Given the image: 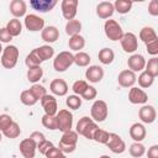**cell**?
I'll list each match as a JSON object with an SVG mask.
<instances>
[{
  "mask_svg": "<svg viewBox=\"0 0 158 158\" xmlns=\"http://www.w3.org/2000/svg\"><path fill=\"white\" fill-rule=\"evenodd\" d=\"M99 128V126L96 125V122L93 121L91 117L88 116H83L81 118H79L78 123H77V128L75 132L80 136H84L88 139H93L95 131Z\"/></svg>",
  "mask_w": 158,
  "mask_h": 158,
  "instance_id": "obj_1",
  "label": "cell"
},
{
  "mask_svg": "<svg viewBox=\"0 0 158 158\" xmlns=\"http://www.w3.org/2000/svg\"><path fill=\"white\" fill-rule=\"evenodd\" d=\"M19 48L14 44H7L1 53V65L5 69H12L16 67L17 60H19Z\"/></svg>",
  "mask_w": 158,
  "mask_h": 158,
  "instance_id": "obj_2",
  "label": "cell"
},
{
  "mask_svg": "<svg viewBox=\"0 0 158 158\" xmlns=\"http://www.w3.org/2000/svg\"><path fill=\"white\" fill-rule=\"evenodd\" d=\"M78 133L73 130L67 131L62 135L60 139H59V146L58 148L65 154V153H72L75 151L77 144H78Z\"/></svg>",
  "mask_w": 158,
  "mask_h": 158,
  "instance_id": "obj_3",
  "label": "cell"
},
{
  "mask_svg": "<svg viewBox=\"0 0 158 158\" xmlns=\"http://www.w3.org/2000/svg\"><path fill=\"white\" fill-rule=\"evenodd\" d=\"M72 64H74V54L69 51L59 52L53 59V68L56 72H65Z\"/></svg>",
  "mask_w": 158,
  "mask_h": 158,
  "instance_id": "obj_4",
  "label": "cell"
},
{
  "mask_svg": "<svg viewBox=\"0 0 158 158\" xmlns=\"http://www.w3.org/2000/svg\"><path fill=\"white\" fill-rule=\"evenodd\" d=\"M90 115H91V118L94 122H102L107 118V115H109V107H107V104L104 101V100H95L91 105V109H90Z\"/></svg>",
  "mask_w": 158,
  "mask_h": 158,
  "instance_id": "obj_5",
  "label": "cell"
},
{
  "mask_svg": "<svg viewBox=\"0 0 158 158\" xmlns=\"http://www.w3.org/2000/svg\"><path fill=\"white\" fill-rule=\"evenodd\" d=\"M104 32L106 35V37L110 41H120L121 37L123 36V30L121 27V25L116 21V20H106L104 23Z\"/></svg>",
  "mask_w": 158,
  "mask_h": 158,
  "instance_id": "obj_6",
  "label": "cell"
},
{
  "mask_svg": "<svg viewBox=\"0 0 158 158\" xmlns=\"http://www.w3.org/2000/svg\"><path fill=\"white\" fill-rule=\"evenodd\" d=\"M56 118H57V130H59L63 133L72 130V127H73V114L69 110H67V109L59 110L56 115Z\"/></svg>",
  "mask_w": 158,
  "mask_h": 158,
  "instance_id": "obj_7",
  "label": "cell"
},
{
  "mask_svg": "<svg viewBox=\"0 0 158 158\" xmlns=\"http://www.w3.org/2000/svg\"><path fill=\"white\" fill-rule=\"evenodd\" d=\"M106 146L115 154H121V153H123L126 151V143H125V141L117 133H114V132H110L109 139L106 142Z\"/></svg>",
  "mask_w": 158,
  "mask_h": 158,
  "instance_id": "obj_8",
  "label": "cell"
},
{
  "mask_svg": "<svg viewBox=\"0 0 158 158\" xmlns=\"http://www.w3.org/2000/svg\"><path fill=\"white\" fill-rule=\"evenodd\" d=\"M25 27L31 31V32H37V31H42L44 28V20L42 17H40L36 14H28L25 16L23 20Z\"/></svg>",
  "mask_w": 158,
  "mask_h": 158,
  "instance_id": "obj_9",
  "label": "cell"
},
{
  "mask_svg": "<svg viewBox=\"0 0 158 158\" xmlns=\"http://www.w3.org/2000/svg\"><path fill=\"white\" fill-rule=\"evenodd\" d=\"M121 47L126 53H135L138 48V40L137 36L132 32H126L120 40Z\"/></svg>",
  "mask_w": 158,
  "mask_h": 158,
  "instance_id": "obj_10",
  "label": "cell"
},
{
  "mask_svg": "<svg viewBox=\"0 0 158 158\" xmlns=\"http://www.w3.org/2000/svg\"><path fill=\"white\" fill-rule=\"evenodd\" d=\"M78 5H79L78 0H63L62 4H60L63 17L68 21L74 20V17L77 15V11H78Z\"/></svg>",
  "mask_w": 158,
  "mask_h": 158,
  "instance_id": "obj_11",
  "label": "cell"
},
{
  "mask_svg": "<svg viewBox=\"0 0 158 158\" xmlns=\"http://www.w3.org/2000/svg\"><path fill=\"white\" fill-rule=\"evenodd\" d=\"M128 101L133 105H146V102L148 101V95L143 89L132 86L128 91Z\"/></svg>",
  "mask_w": 158,
  "mask_h": 158,
  "instance_id": "obj_12",
  "label": "cell"
},
{
  "mask_svg": "<svg viewBox=\"0 0 158 158\" xmlns=\"http://www.w3.org/2000/svg\"><path fill=\"white\" fill-rule=\"evenodd\" d=\"M137 80L136 73L131 72L130 69H123L117 75V83L122 88H132Z\"/></svg>",
  "mask_w": 158,
  "mask_h": 158,
  "instance_id": "obj_13",
  "label": "cell"
},
{
  "mask_svg": "<svg viewBox=\"0 0 158 158\" xmlns=\"http://www.w3.org/2000/svg\"><path fill=\"white\" fill-rule=\"evenodd\" d=\"M20 153L23 156V158H33L37 151V144L33 139H31L30 137L22 139L20 142Z\"/></svg>",
  "mask_w": 158,
  "mask_h": 158,
  "instance_id": "obj_14",
  "label": "cell"
},
{
  "mask_svg": "<svg viewBox=\"0 0 158 158\" xmlns=\"http://www.w3.org/2000/svg\"><path fill=\"white\" fill-rule=\"evenodd\" d=\"M41 105L44 110V114L46 115H52V116H56L57 112H58V104H57V100L53 95H44L41 100Z\"/></svg>",
  "mask_w": 158,
  "mask_h": 158,
  "instance_id": "obj_15",
  "label": "cell"
},
{
  "mask_svg": "<svg viewBox=\"0 0 158 158\" xmlns=\"http://www.w3.org/2000/svg\"><path fill=\"white\" fill-rule=\"evenodd\" d=\"M138 117L143 123H153L157 118V111L152 105H143L138 110Z\"/></svg>",
  "mask_w": 158,
  "mask_h": 158,
  "instance_id": "obj_16",
  "label": "cell"
},
{
  "mask_svg": "<svg viewBox=\"0 0 158 158\" xmlns=\"http://www.w3.org/2000/svg\"><path fill=\"white\" fill-rule=\"evenodd\" d=\"M127 65H128V69L133 73H137V72H143L144 70V67H146V59L142 54H138V53H133L128 59H127Z\"/></svg>",
  "mask_w": 158,
  "mask_h": 158,
  "instance_id": "obj_17",
  "label": "cell"
},
{
  "mask_svg": "<svg viewBox=\"0 0 158 158\" xmlns=\"http://www.w3.org/2000/svg\"><path fill=\"white\" fill-rule=\"evenodd\" d=\"M85 78L90 83H100L104 78V69L100 65H89L85 70Z\"/></svg>",
  "mask_w": 158,
  "mask_h": 158,
  "instance_id": "obj_18",
  "label": "cell"
},
{
  "mask_svg": "<svg viewBox=\"0 0 158 158\" xmlns=\"http://www.w3.org/2000/svg\"><path fill=\"white\" fill-rule=\"evenodd\" d=\"M57 5V0H30V6L40 12H48Z\"/></svg>",
  "mask_w": 158,
  "mask_h": 158,
  "instance_id": "obj_19",
  "label": "cell"
},
{
  "mask_svg": "<svg viewBox=\"0 0 158 158\" xmlns=\"http://www.w3.org/2000/svg\"><path fill=\"white\" fill-rule=\"evenodd\" d=\"M115 12V9H114V5L112 2L110 1H101L96 6V15L102 19V20H107L110 19Z\"/></svg>",
  "mask_w": 158,
  "mask_h": 158,
  "instance_id": "obj_20",
  "label": "cell"
},
{
  "mask_svg": "<svg viewBox=\"0 0 158 158\" xmlns=\"http://www.w3.org/2000/svg\"><path fill=\"white\" fill-rule=\"evenodd\" d=\"M49 90L52 91L53 95L64 96V95H67V93H68L69 89H68V84L65 83V80L57 78V79H53V80L51 81V84H49Z\"/></svg>",
  "mask_w": 158,
  "mask_h": 158,
  "instance_id": "obj_21",
  "label": "cell"
},
{
  "mask_svg": "<svg viewBox=\"0 0 158 158\" xmlns=\"http://www.w3.org/2000/svg\"><path fill=\"white\" fill-rule=\"evenodd\" d=\"M10 12L14 16V19H19L22 16H26V11H27V5L23 0H12L10 2Z\"/></svg>",
  "mask_w": 158,
  "mask_h": 158,
  "instance_id": "obj_22",
  "label": "cell"
},
{
  "mask_svg": "<svg viewBox=\"0 0 158 158\" xmlns=\"http://www.w3.org/2000/svg\"><path fill=\"white\" fill-rule=\"evenodd\" d=\"M128 132H130V137L135 142H142L146 138V135H147L146 127L143 126V123H139V122H136V123L131 125Z\"/></svg>",
  "mask_w": 158,
  "mask_h": 158,
  "instance_id": "obj_23",
  "label": "cell"
},
{
  "mask_svg": "<svg viewBox=\"0 0 158 158\" xmlns=\"http://www.w3.org/2000/svg\"><path fill=\"white\" fill-rule=\"evenodd\" d=\"M41 37L47 43H53L59 38V31L56 26H47L41 31Z\"/></svg>",
  "mask_w": 158,
  "mask_h": 158,
  "instance_id": "obj_24",
  "label": "cell"
},
{
  "mask_svg": "<svg viewBox=\"0 0 158 158\" xmlns=\"http://www.w3.org/2000/svg\"><path fill=\"white\" fill-rule=\"evenodd\" d=\"M35 52H36V54L41 62L48 60L54 56V49L49 44H43L41 47H37V48H35Z\"/></svg>",
  "mask_w": 158,
  "mask_h": 158,
  "instance_id": "obj_25",
  "label": "cell"
},
{
  "mask_svg": "<svg viewBox=\"0 0 158 158\" xmlns=\"http://www.w3.org/2000/svg\"><path fill=\"white\" fill-rule=\"evenodd\" d=\"M139 40L142 42H144V43H148V42H152L154 40H158V36H157V33H156L153 27L144 26L139 31Z\"/></svg>",
  "mask_w": 158,
  "mask_h": 158,
  "instance_id": "obj_26",
  "label": "cell"
},
{
  "mask_svg": "<svg viewBox=\"0 0 158 158\" xmlns=\"http://www.w3.org/2000/svg\"><path fill=\"white\" fill-rule=\"evenodd\" d=\"M98 58L100 60V63L105 64V65H109L114 62L115 59V53L111 48H107V47H104L99 51V54H98Z\"/></svg>",
  "mask_w": 158,
  "mask_h": 158,
  "instance_id": "obj_27",
  "label": "cell"
},
{
  "mask_svg": "<svg viewBox=\"0 0 158 158\" xmlns=\"http://www.w3.org/2000/svg\"><path fill=\"white\" fill-rule=\"evenodd\" d=\"M68 46L72 51H75V52H80L84 47H85V38L81 36V35H75V36H72L69 37V41H68Z\"/></svg>",
  "mask_w": 158,
  "mask_h": 158,
  "instance_id": "obj_28",
  "label": "cell"
},
{
  "mask_svg": "<svg viewBox=\"0 0 158 158\" xmlns=\"http://www.w3.org/2000/svg\"><path fill=\"white\" fill-rule=\"evenodd\" d=\"M6 30L12 37H17L22 32V23L19 19H11L6 25Z\"/></svg>",
  "mask_w": 158,
  "mask_h": 158,
  "instance_id": "obj_29",
  "label": "cell"
},
{
  "mask_svg": "<svg viewBox=\"0 0 158 158\" xmlns=\"http://www.w3.org/2000/svg\"><path fill=\"white\" fill-rule=\"evenodd\" d=\"M80 31H81V22L79 20H70L65 23V33L72 37V36H75V35H80Z\"/></svg>",
  "mask_w": 158,
  "mask_h": 158,
  "instance_id": "obj_30",
  "label": "cell"
},
{
  "mask_svg": "<svg viewBox=\"0 0 158 158\" xmlns=\"http://www.w3.org/2000/svg\"><path fill=\"white\" fill-rule=\"evenodd\" d=\"M43 77V69L41 68V65L38 67H32L27 69V80L32 84H37V81H40V79Z\"/></svg>",
  "mask_w": 158,
  "mask_h": 158,
  "instance_id": "obj_31",
  "label": "cell"
},
{
  "mask_svg": "<svg viewBox=\"0 0 158 158\" xmlns=\"http://www.w3.org/2000/svg\"><path fill=\"white\" fill-rule=\"evenodd\" d=\"M112 5H114L115 11H117L121 15H125V14H127V12L131 11L133 2L132 1H128V0H116Z\"/></svg>",
  "mask_w": 158,
  "mask_h": 158,
  "instance_id": "obj_32",
  "label": "cell"
},
{
  "mask_svg": "<svg viewBox=\"0 0 158 158\" xmlns=\"http://www.w3.org/2000/svg\"><path fill=\"white\" fill-rule=\"evenodd\" d=\"M136 81H138V85L141 89H147V88L152 86L154 78L151 74H148L146 70H143V72H141V74L138 75V79Z\"/></svg>",
  "mask_w": 158,
  "mask_h": 158,
  "instance_id": "obj_33",
  "label": "cell"
},
{
  "mask_svg": "<svg viewBox=\"0 0 158 158\" xmlns=\"http://www.w3.org/2000/svg\"><path fill=\"white\" fill-rule=\"evenodd\" d=\"M90 62H91V58L86 52L80 51L74 54V64H77L78 67H88Z\"/></svg>",
  "mask_w": 158,
  "mask_h": 158,
  "instance_id": "obj_34",
  "label": "cell"
},
{
  "mask_svg": "<svg viewBox=\"0 0 158 158\" xmlns=\"http://www.w3.org/2000/svg\"><path fill=\"white\" fill-rule=\"evenodd\" d=\"M128 152H130V154H131L133 158H141V157L144 156V153H146V147H144L141 142H133V143L130 146Z\"/></svg>",
  "mask_w": 158,
  "mask_h": 158,
  "instance_id": "obj_35",
  "label": "cell"
},
{
  "mask_svg": "<svg viewBox=\"0 0 158 158\" xmlns=\"http://www.w3.org/2000/svg\"><path fill=\"white\" fill-rule=\"evenodd\" d=\"M20 133H21V128H20V125L17 123V122H12L4 132H2V135L5 136V137H7V138H11V139H14V138H17L19 136H20Z\"/></svg>",
  "mask_w": 158,
  "mask_h": 158,
  "instance_id": "obj_36",
  "label": "cell"
},
{
  "mask_svg": "<svg viewBox=\"0 0 158 158\" xmlns=\"http://www.w3.org/2000/svg\"><path fill=\"white\" fill-rule=\"evenodd\" d=\"M146 72L148 74H151L153 78H156L158 75V58L157 57H152L151 59H148V62H146V67H144Z\"/></svg>",
  "mask_w": 158,
  "mask_h": 158,
  "instance_id": "obj_37",
  "label": "cell"
},
{
  "mask_svg": "<svg viewBox=\"0 0 158 158\" xmlns=\"http://www.w3.org/2000/svg\"><path fill=\"white\" fill-rule=\"evenodd\" d=\"M20 101H21L23 105H26V106H33L38 100L32 95V93L30 91V89H27V90H23V91L21 93V95H20Z\"/></svg>",
  "mask_w": 158,
  "mask_h": 158,
  "instance_id": "obj_38",
  "label": "cell"
},
{
  "mask_svg": "<svg viewBox=\"0 0 158 158\" xmlns=\"http://www.w3.org/2000/svg\"><path fill=\"white\" fill-rule=\"evenodd\" d=\"M43 127H46L47 130H51V131H54L57 130V118L56 116H52V115H43L42 116V120H41Z\"/></svg>",
  "mask_w": 158,
  "mask_h": 158,
  "instance_id": "obj_39",
  "label": "cell"
},
{
  "mask_svg": "<svg viewBox=\"0 0 158 158\" xmlns=\"http://www.w3.org/2000/svg\"><path fill=\"white\" fill-rule=\"evenodd\" d=\"M41 60H40V58L37 57V54H36V52H35V49H32L27 56H26V58H25V64L27 65V68H32V67H38V65H41Z\"/></svg>",
  "mask_w": 158,
  "mask_h": 158,
  "instance_id": "obj_40",
  "label": "cell"
},
{
  "mask_svg": "<svg viewBox=\"0 0 158 158\" xmlns=\"http://www.w3.org/2000/svg\"><path fill=\"white\" fill-rule=\"evenodd\" d=\"M30 91L32 93V95L37 99V100H41L44 95H47V89L41 85V84H33L31 88H30Z\"/></svg>",
  "mask_w": 158,
  "mask_h": 158,
  "instance_id": "obj_41",
  "label": "cell"
},
{
  "mask_svg": "<svg viewBox=\"0 0 158 158\" xmlns=\"http://www.w3.org/2000/svg\"><path fill=\"white\" fill-rule=\"evenodd\" d=\"M65 104H67V106L69 109L77 110V109H79L81 106V98L78 96V95H75V94L74 95H69L67 98V100H65Z\"/></svg>",
  "mask_w": 158,
  "mask_h": 158,
  "instance_id": "obj_42",
  "label": "cell"
},
{
  "mask_svg": "<svg viewBox=\"0 0 158 158\" xmlns=\"http://www.w3.org/2000/svg\"><path fill=\"white\" fill-rule=\"evenodd\" d=\"M109 135H110V132H107V131H105V130H102V128H98V130L95 131V133H94L93 139H94L95 142H98V143L106 144V142H107V139H109Z\"/></svg>",
  "mask_w": 158,
  "mask_h": 158,
  "instance_id": "obj_43",
  "label": "cell"
},
{
  "mask_svg": "<svg viewBox=\"0 0 158 158\" xmlns=\"http://www.w3.org/2000/svg\"><path fill=\"white\" fill-rule=\"evenodd\" d=\"M88 86H89V84H88L85 80H77V81L73 83V85H72V90L74 91L75 95L81 96V94L86 90Z\"/></svg>",
  "mask_w": 158,
  "mask_h": 158,
  "instance_id": "obj_44",
  "label": "cell"
},
{
  "mask_svg": "<svg viewBox=\"0 0 158 158\" xmlns=\"http://www.w3.org/2000/svg\"><path fill=\"white\" fill-rule=\"evenodd\" d=\"M12 122H14V120H12V117H11L10 115H7V114H1V115H0V132L2 133Z\"/></svg>",
  "mask_w": 158,
  "mask_h": 158,
  "instance_id": "obj_45",
  "label": "cell"
},
{
  "mask_svg": "<svg viewBox=\"0 0 158 158\" xmlns=\"http://www.w3.org/2000/svg\"><path fill=\"white\" fill-rule=\"evenodd\" d=\"M46 158H65V154L58 148V147H54L52 146L44 154Z\"/></svg>",
  "mask_w": 158,
  "mask_h": 158,
  "instance_id": "obj_46",
  "label": "cell"
},
{
  "mask_svg": "<svg viewBox=\"0 0 158 158\" xmlns=\"http://www.w3.org/2000/svg\"><path fill=\"white\" fill-rule=\"evenodd\" d=\"M98 96V90L94 88V86H91V85H89L88 88H86V90L81 94V98L84 99V100H94L95 98Z\"/></svg>",
  "mask_w": 158,
  "mask_h": 158,
  "instance_id": "obj_47",
  "label": "cell"
},
{
  "mask_svg": "<svg viewBox=\"0 0 158 158\" xmlns=\"http://www.w3.org/2000/svg\"><path fill=\"white\" fill-rule=\"evenodd\" d=\"M146 48H147L148 54L156 57V56L158 54V40H154V41H152V42L146 43Z\"/></svg>",
  "mask_w": 158,
  "mask_h": 158,
  "instance_id": "obj_48",
  "label": "cell"
},
{
  "mask_svg": "<svg viewBox=\"0 0 158 158\" xmlns=\"http://www.w3.org/2000/svg\"><path fill=\"white\" fill-rule=\"evenodd\" d=\"M52 146H53V143H52L51 141L46 139V141H43V142H41V143H38V144H37V149L40 151V153H42V154L44 156V154H46V152H47Z\"/></svg>",
  "mask_w": 158,
  "mask_h": 158,
  "instance_id": "obj_49",
  "label": "cell"
},
{
  "mask_svg": "<svg viewBox=\"0 0 158 158\" xmlns=\"http://www.w3.org/2000/svg\"><path fill=\"white\" fill-rule=\"evenodd\" d=\"M148 14L151 16H158V1L157 0H151L148 4Z\"/></svg>",
  "mask_w": 158,
  "mask_h": 158,
  "instance_id": "obj_50",
  "label": "cell"
},
{
  "mask_svg": "<svg viewBox=\"0 0 158 158\" xmlns=\"http://www.w3.org/2000/svg\"><path fill=\"white\" fill-rule=\"evenodd\" d=\"M30 138L33 139V141L36 142V144H38V143L46 141V136H44L42 132H40V131H35V132H32V133L30 135Z\"/></svg>",
  "mask_w": 158,
  "mask_h": 158,
  "instance_id": "obj_51",
  "label": "cell"
},
{
  "mask_svg": "<svg viewBox=\"0 0 158 158\" xmlns=\"http://www.w3.org/2000/svg\"><path fill=\"white\" fill-rule=\"evenodd\" d=\"M12 40V36L7 32L6 27H2L0 28V42H4V43H9L10 41Z\"/></svg>",
  "mask_w": 158,
  "mask_h": 158,
  "instance_id": "obj_52",
  "label": "cell"
},
{
  "mask_svg": "<svg viewBox=\"0 0 158 158\" xmlns=\"http://www.w3.org/2000/svg\"><path fill=\"white\" fill-rule=\"evenodd\" d=\"M147 158H158V144H153L148 148Z\"/></svg>",
  "mask_w": 158,
  "mask_h": 158,
  "instance_id": "obj_53",
  "label": "cell"
},
{
  "mask_svg": "<svg viewBox=\"0 0 158 158\" xmlns=\"http://www.w3.org/2000/svg\"><path fill=\"white\" fill-rule=\"evenodd\" d=\"M99 158H111L110 156H106V154H102L101 157H99Z\"/></svg>",
  "mask_w": 158,
  "mask_h": 158,
  "instance_id": "obj_54",
  "label": "cell"
},
{
  "mask_svg": "<svg viewBox=\"0 0 158 158\" xmlns=\"http://www.w3.org/2000/svg\"><path fill=\"white\" fill-rule=\"evenodd\" d=\"M2 49H4V48H2V46H1V42H0V54L2 53Z\"/></svg>",
  "mask_w": 158,
  "mask_h": 158,
  "instance_id": "obj_55",
  "label": "cell"
},
{
  "mask_svg": "<svg viewBox=\"0 0 158 158\" xmlns=\"http://www.w3.org/2000/svg\"><path fill=\"white\" fill-rule=\"evenodd\" d=\"M1 139H2V135H1V132H0V142H1Z\"/></svg>",
  "mask_w": 158,
  "mask_h": 158,
  "instance_id": "obj_56",
  "label": "cell"
}]
</instances>
